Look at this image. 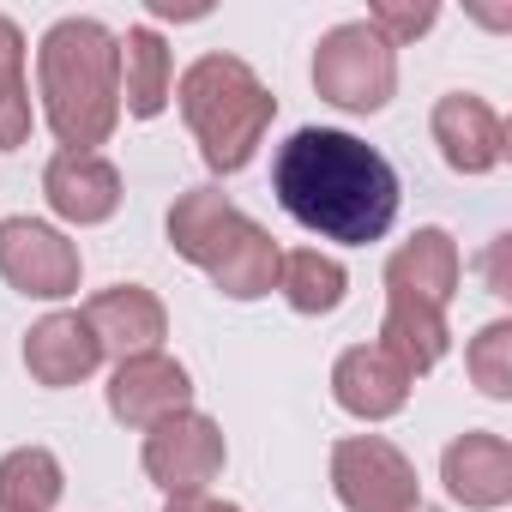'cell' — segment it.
<instances>
[{"label":"cell","mask_w":512,"mask_h":512,"mask_svg":"<svg viewBox=\"0 0 512 512\" xmlns=\"http://www.w3.org/2000/svg\"><path fill=\"white\" fill-rule=\"evenodd\" d=\"M272 193L302 229L344 247L380 241L398 217V169L338 127H302L290 145H278Z\"/></svg>","instance_id":"cell-1"},{"label":"cell","mask_w":512,"mask_h":512,"mask_svg":"<svg viewBox=\"0 0 512 512\" xmlns=\"http://www.w3.org/2000/svg\"><path fill=\"white\" fill-rule=\"evenodd\" d=\"M37 85L43 115L67 151H91L121 121V43L97 19H61L49 25L37 49Z\"/></svg>","instance_id":"cell-2"},{"label":"cell","mask_w":512,"mask_h":512,"mask_svg":"<svg viewBox=\"0 0 512 512\" xmlns=\"http://www.w3.org/2000/svg\"><path fill=\"white\" fill-rule=\"evenodd\" d=\"M169 241L229 302H253L278 284V260H284L278 241L241 205H229V193H217V187H187L169 205Z\"/></svg>","instance_id":"cell-3"},{"label":"cell","mask_w":512,"mask_h":512,"mask_svg":"<svg viewBox=\"0 0 512 512\" xmlns=\"http://www.w3.org/2000/svg\"><path fill=\"white\" fill-rule=\"evenodd\" d=\"M175 97H181V121L199 139L205 169H217V175L247 169L253 151H260V139H266V127H272V115H278V97L235 55H199L181 73Z\"/></svg>","instance_id":"cell-4"},{"label":"cell","mask_w":512,"mask_h":512,"mask_svg":"<svg viewBox=\"0 0 512 512\" xmlns=\"http://www.w3.org/2000/svg\"><path fill=\"white\" fill-rule=\"evenodd\" d=\"M314 85H320L326 103H338V109H350V115L386 109V103H392V85H398L392 43H380L362 19L326 31L320 49H314Z\"/></svg>","instance_id":"cell-5"},{"label":"cell","mask_w":512,"mask_h":512,"mask_svg":"<svg viewBox=\"0 0 512 512\" xmlns=\"http://www.w3.org/2000/svg\"><path fill=\"white\" fill-rule=\"evenodd\" d=\"M332 488L350 512H410L416 506V464L380 434L338 440L332 446Z\"/></svg>","instance_id":"cell-6"},{"label":"cell","mask_w":512,"mask_h":512,"mask_svg":"<svg viewBox=\"0 0 512 512\" xmlns=\"http://www.w3.org/2000/svg\"><path fill=\"white\" fill-rule=\"evenodd\" d=\"M0 278L19 296L61 302L79 290V247L37 217H7L0 223Z\"/></svg>","instance_id":"cell-7"},{"label":"cell","mask_w":512,"mask_h":512,"mask_svg":"<svg viewBox=\"0 0 512 512\" xmlns=\"http://www.w3.org/2000/svg\"><path fill=\"white\" fill-rule=\"evenodd\" d=\"M145 470L169 494H205L223 470V428L199 410H175L157 428H145Z\"/></svg>","instance_id":"cell-8"},{"label":"cell","mask_w":512,"mask_h":512,"mask_svg":"<svg viewBox=\"0 0 512 512\" xmlns=\"http://www.w3.org/2000/svg\"><path fill=\"white\" fill-rule=\"evenodd\" d=\"M193 398V380L175 356L151 350V356H127L115 374H109V416L127 422V428H157L163 416L187 410Z\"/></svg>","instance_id":"cell-9"},{"label":"cell","mask_w":512,"mask_h":512,"mask_svg":"<svg viewBox=\"0 0 512 512\" xmlns=\"http://www.w3.org/2000/svg\"><path fill=\"white\" fill-rule=\"evenodd\" d=\"M434 145H440V157H446L458 175H488V169H500V157H506V121H500L482 97L452 91V97L434 103Z\"/></svg>","instance_id":"cell-10"},{"label":"cell","mask_w":512,"mask_h":512,"mask_svg":"<svg viewBox=\"0 0 512 512\" xmlns=\"http://www.w3.org/2000/svg\"><path fill=\"white\" fill-rule=\"evenodd\" d=\"M458 278H464V260H458V241L446 229H416L386 260V296H404V302H422L440 314L458 296Z\"/></svg>","instance_id":"cell-11"},{"label":"cell","mask_w":512,"mask_h":512,"mask_svg":"<svg viewBox=\"0 0 512 512\" xmlns=\"http://www.w3.org/2000/svg\"><path fill=\"white\" fill-rule=\"evenodd\" d=\"M43 193L67 223H109L121 211V169L97 151H61L43 169Z\"/></svg>","instance_id":"cell-12"},{"label":"cell","mask_w":512,"mask_h":512,"mask_svg":"<svg viewBox=\"0 0 512 512\" xmlns=\"http://www.w3.org/2000/svg\"><path fill=\"white\" fill-rule=\"evenodd\" d=\"M85 326L97 332L103 356H121V362H127V356H151V350L169 338V314H163V302H157L151 290H139V284H115V290L91 296Z\"/></svg>","instance_id":"cell-13"},{"label":"cell","mask_w":512,"mask_h":512,"mask_svg":"<svg viewBox=\"0 0 512 512\" xmlns=\"http://www.w3.org/2000/svg\"><path fill=\"white\" fill-rule=\"evenodd\" d=\"M97 362H103V344L85 326V314H49L25 338V368L37 386H79L97 374Z\"/></svg>","instance_id":"cell-14"},{"label":"cell","mask_w":512,"mask_h":512,"mask_svg":"<svg viewBox=\"0 0 512 512\" xmlns=\"http://www.w3.org/2000/svg\"><path fill=\"white\" fill-rule=\"evenodd\" d=\"M332 392H338V404H344L350 416H362V422H386V416L404 410V398H410V374H404L380 344H356V350L338 356V368H332Z\"/></svg>","instance_id":"cell-15"},{"label":"cell","mask_w":512,"mask_h":512,"mask_svg":"<svg viewBox=\"0 0 512 512\" xmlns=\"http://www.w3.org/2000/svg\"><path fill=\"white\" fill-rule=\"evenodd\" d=\"M440 476H446L452 500H464V506H500V500H512V446L500 434L470 428V434H458L446 446Z\"/></svg>","instance_id":"cell-16"},{"label":"cell","mask_w":512,"mask_h":512,"mask_svg":"<svg viewBox=\"0 0 512 512\" xmlns=\"http://www.w3.org/2000/svg\"><path fill=\"white\" fill-rule=\"evenodd\" d=\"M115 43H121V103H127V115H139V121L163 115V103L175 91V61H169L163 37L139 25Z\"/></svg>","instance_id":"cell-17"},{"label":"cell","mask_w":512,"mask_h":512,"mask_svg":"<svg viewBox=\"0 0 512 512\" xmlns=\"http://www.w3.org/2000/svg\"><path fill=\"white\" fill-rule=\"evenodd\" d=\"M446 314L440 308H422V302H404V296H386V326H380V350L416 380L428 374L440 356H446Z\"/></svg>","instance_id":"cell-18"},{"label":"cell","mask_w":512,"mask_h":512,"mask_svg":"<svg viewBox=\"0 0 512 512\" xmlns=\"http://www.w3.org/2000/svg\"><path fill=\"white\" fill-rule=\"evenodd\" d=\"M278 290L296 314H338L344 308V290H350V272L320 247H296L278 260Z\"/></svg>","instance_id":"cell-19"},{"label":"cell","mask_w":512,"mask_h":512,"mask_svg":"<svg viewBox=\"0 0 512 512\" xmlns=\"http://www.w3.org/2000/svg\"><path fill=\"white\" fill-rule=\"evenodd\" d=\"M61 488V458L49 446H19L0 458V506L7 512H49Z\"/></svg>","instance_id":"cell-20"},{"label":"cell","mask_w":512,"mask_h":512,"mask_svg":"<svg viewBox=\"0 0 512 512\" xmlns=\"http://www.w3.org/2000/svg\"><path fill=\"white\" fill-rule=\"evenodd\" d=\"M31 139V91H25V37L0 13V151Z\"/></svg>","instance_id":"cell-21"},{"label":"cell","mask_w":512,"mask_h":512,"mask_svg":"<svg viewBox=\"0 0 512 512\" xmlns=\"http://www.w3.org/2000/svg\"><path fill=\"white\" fill-rule=\"evenodd\" d=\"M470 380L488 392V398H512V326L506 320H494V326H482L476 338H470Z\"/></svg>","instance_id":"cell-22"},{"label":"cell","mask_w":512,"mask_h":512,"mask_svg":"<svg viewBox=\"0 0 512 512\" xmlns=\"http://www.w3.org/2000/svg\"><path fill=\"white\" fill-rule=\"evenodd\" d=\"M380 43H410V37H422L428 25H434V0H416V7H410V0H380V7H368V19H362Z\"/></svg>","instance_id":"cell-23"},{"label":"cell","mask_w":512,"mask_h":512,"mask_svg":"<svg viewBox=\"0 0 512 512\" xmlns=\"http://www.w3.org/2000/svg\"><path fill=\"white\" fill-rule=\"evenodd\" d=\"M506 253H512V235H494L488 260H482V272H488V290H494V296H512V278H506Z\"/></svg>","instance_id":"cell-24"},{"label":"cell","mask_w":512,"mask_h":512,"mask_svg":"<svg viewBox=\"0 0 512 512\" xmlns=\"http://www.w3.org/2000/svg\"><path fill=\"white\" fill-rule=\"evenodd\" d=\"M163 512H241V506H229V500H217V494H169Z\"/></svg>","instance_id":"cell-25"},{"label":"cell","mask_w":512,"mask_h":512,"mask_svg":"<svg viewBox=\"0 0 512 512\" xmlns=\"http://www.w3.org/2000/svg\"><path fill=\"white\" fill-rule=\"evenodd\" d=\"M410 512H440V506H422V500H416V506H410Z\"/></svg>","instance_id":"cell-26"},{"label":"cell","mask_w":512,"mask_h":512,"mask_svg":"<svg viewBox=\"0 0 512 512\" xmlns=\"http://www.w3.org/2000/svg\"><path fill=\"white\" fill-rule=\"evenodd\" d=\"M0 512H7V506H0Z\"/></svg>","instance_id":"cell-27"}]
</instances>
